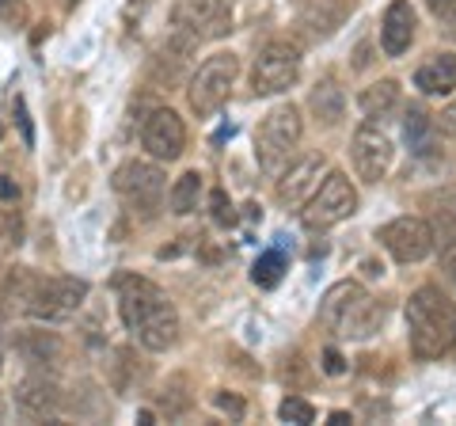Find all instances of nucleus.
Here are the masks:
<instances>
[{"mask_svg": "<svg viewBox=\"0 0 456 426\" xmlns=\"http://www.w3.org/2000/svg\"><path fill=\"white\" fill-rule=\"evenodd\" d=\"M118 293V312L122 324L134 332V339L152 354H164L179 343V312L171 305V297L156 286L152 278L141 274H118L114 282Z\"/></svg>", "mask_w": 456, "mask_h": 426, "instance_id": "nucleus-1", "label": "nucleus"}, {"mask_svg": "<svg viewBox=\"0 0 456 426\" xmlns=\"http://www.w3.org/2000/svg\"><path fill=\"white\" fill-rule=\"evenodd\" d=\"M407 343L422 362L456 350V301L437 286H419L407 297Z\"/></svg>", "mask_w": 456, "mask_h": 426, "instance_id": "nucleus-2", "label": "nucleus"}, {"mask_svg": "<svg viewBox=\"0 0 456 426\" xmlns=\"http://www.w3.org/2000/svg\"><path fill=\"white\" fill-rule=\"evenodd\" d=\"M320 324L338 339H369L380 332L384 324V305L369 293L362 282H335L320 301Z\"/></svg>", "mask_w": 456, "mask_h": 426, "instance_id": "nucleus-3", "label": "nucleus"}, {"mask_svg": "<svg viewBox=\"0 0 456 426\" xmlns=\"http://www.w3.org/2000/svg\"><path fill=\"white\" fill-rule=\"evenodd\" d=\"M301 137H305V119H301V107L297 103H278L270 107L259 130H255V156H259V168L270 176H278L289 156L301 149Z\"/></svg>", "mask_w": 456, "mask_h": 426, "instance_id": "nucleus-4", "label": "nucleus"}, {"mask_svg": "<svg viewBox=\"0 0 456 426\" xmlns=\"http://www.w3.org/2000/svg\"><path fill=\"white\" fill-rule=\"evenodd\" d=\"M88 297V282L84 278H69V274H53V278H38L27 290L23 301V316H31L38 324H61L69 316H77V308Z\"/></svg>", "mask_w": 456, "mask_h": 426, "instance_id": "nucleus-5", "label": "nucleus"}, {"mask_svg": "<svg viewBox=\"0 0 456 426\" xmlns=\"http://www.w3.org/2000/svg\"><path fill=\"white\" fill-rule=\"evenodd\" d=\"M240 77V58L232 50H221V53H209V58L198 65V73L191 77V88H187V103L198 119H209L228 103L232 95V84Z\"/></svg>", "mask_w": 456, "mask_h": 426, "instance_id": "nucleus-6", "label": "nucleus"}, {"mask_svg": "<svg viewBox=\"0 0 456 426\" xmlns=\"http://www.w3.org/2000/svg\"><path fill=\"white\" fill-rule=\"evenodd\" d=\"M354 213H358V191H354L350 176L346 172H327L320 179L316 194L301 206V221H305V229L323 233V229H335V225L354 217Z\"/></svg>", "mask_w": 456, "mask_h": 426, "instance_id": "nucleus-7", "label": "nucleus"}, {"mask_svg": "<svg viewBox=\"0 0 456 426\" xmlns=\"http://www.w3.org/2000/svg\"><path fill=\"white\" fill-rule=\"evenodd\" d=\"M301 80V50L285 38H270L251 65V92L255 95H281Z\"/></svg>", "mask_w": 456, "mask_h": 426, "instance_id": "nucleus-8", "label": "nucleus"}, {"mask_svg": "<svg viewBox=\"0 0 456 426\" xmlns=\"http://www.w3.org/2000/svg\"><path fill=\"white\" fill-rule=\"evenodd\" d=\"M232 31V12L224 0H175L171 8V35L202 46L209 38H224Z\"/></svg>", "mask_w": 456, "mask_h": 426, "instance_id": "nucleus-9", "label": "nucleus"}, {"mask_svg": "<svg viewBox=\"0 0 456 426\" xmlns=\"http://www.w3.org/2000/svg\"><path fill=\"white\" fill-rule=\"evenodd\" d=\"M110 187L134 213H145V217H152L164 202V172L149 160H126L114 172Z\"/></svg>", "mask_w": 456, "mask_h": 426, "instance_id": "nucleus-10", "label": "nucleus"}, {"mask_svg": "<svg viewBox=\"0 0 456 426\" xmlns=\"http://www.w3.org/2000/svg\"><path fill=\"white\" fill-rule=\"evenodd\" d=\"M350 160H354V172H358L362 183H380L384 176L392 172V160H395V145L392 137L380 130L377 122H362L354 130V141H350Z\"/></svg>", "mask_w": 456, "mask_h": 426, "instance_id": "nucleus-11", "label": "nucleus"}, {"mask_svg": "<svg viewBox=\"0 0 456 426\" xmlns=\"http://www.w3.org/2000/svg\"><path fill=\"white\" fill-rule=\"evenodd\" d=\"M380 236V244H384V251L392 255L395 263H403V266H411V263H422L426 255L434 251V229H430V221H422V217H395V221H388L384 229L377 233Z\"/></svg>", "mask_w": 456, "mask_h": 426, "instance_id": "nucleus-12", "label": "nucleus"}, {"mask_svg": "<svg viewBox=\"0 0 456 426\" xmlns=\"http://www.w3.org/2000/svg\"><path fill=\"white\" fill-rule=\"evenodd\" d=\"M141 149H145L156 164L179 160L183 149H187V126H183V119L171 107L152 111L145 126H141Z\"/></svg>", "mask_w": 456, "mask_h": 426, "instance_id": "nucleus-13", "label": "nucleus"}, {"mask_svg": "<svg viewBox=\"0 0 456 426\" xmlns=\"http://www.w3.org/2000/svg\"><path fill=\"white\" fill-rule=\"evenodd\" d=\"M12 400H16V411L23 419H46V415H53V411H57V404H61V389H57L53 373L31 365V373H23L16 381Z\"/></svg>", "mask_w": 456, "mask_h": 426, "instance_id": "nucleus-14", "label": "nucleus"}, {"mask_svg": "<svg viewBox=\"0 0 456 426\" xmlns=\"http://www.w3.org/2000/svg\"><path fill=\"white\" fill-rule=\"evenodd\" d=\"M323 156H305V160L289 164L285 172H278V202L285 209H301L312 194L320 187V176H323Z\"/></svg>", "mask_w": 456, "mask_h": 426, "instance_id": "nucleus-15", "label": "nucleus"}, {"mask_svg": "<svg viewBox=\"0 0 456 426\" xmlns=\"http://www.w3.org/2000/svg\"><path fill=\"white\" fill-rule=\"evenodd\" d=\"M354 12V0H305L301 12H297V27L308 35V38H331L338 35V27L350 20Z\"/></svg>", "mask_w": 456, "mask_h": 426, "instance_id": "nucleus-16", "label": "nucleus"}, {"mask_svg": "<svg viewBox=\"0 0 456 426\" xmlns=\"http://www.w3.org/2000/svg\"><path fill=\"white\" fill-rule=\"evenodd\" d=\"M415 31H419V16L411 8V0H392L380 16V46L388 58H403L415 42Z\"/></svg>", "mask_w": 456, "mask_h": 426, "instance_id": "nucleus-17", "label": "nucleus"}, {"mask_svg": "<svg viewBox=\"0 0 456 426\" xmlns=\"http://www.w3.org/2000/svg\"><path fill=\"white\" fill-rule=\"evenodd\" d=\"M415 88L422 95H430V99H445L456 92V53H430L422 65H419V73H415Z\"/></svg>", "mask_w": 456, "mask_h": 426, "instance_id": "nucleus-18", "label": "nucleus"}, {"mask_svg": "<svg viewBox=\"0 0 456 426\" xmlns=\"http://www.w3.org/2000/svg\"><path fill=\"white\" fill-rule=\"evenodd\" d=\"M308 111L320 126H327V130H335V126L346 119V92L338 88L335 77L316 80V88L308 92Z\"/></svg>", "mask_w": 456, "mask_h": 426, "instance_id": "nucleus-19", "label": "nucleus"}, {"mask_svg": "<svg viewBox=\"0 0 456 426\" xmlns=\"http://www.w3.org/2000/svg\"><path fill=\"white\" fill-rule=\"evenodd\" d=\"M399 103H403V92H399V80H392V77L373 80V84H369V88H362V95H358V107H362V115H365L369 122H380V119L395 115Z\"/></svg>", "mask_w": 456, "mask_h": 426, "instance_id": "nucleus-20", "label": "nucleus"}, {"mask_svg": "<svg viewBox=\"0 0 456 426\" xmlns=\"http://www.w3.org/2000/svg\"><path fill=\"white\" fill-rule=\"evenodd\" d=\"M20 354H23V358L27 362H31L35 369H57V365H61L65 362V343H61V339H57L53 332H23L20 335Z\"/></svg>", "mask_w": 456, "mask_h": 426, "instance_id": "nucleus-21", "label": "nucleus"}, {"mask_svg": "<svg viewBox=\"0 0 456 426\" xmlns=\"http://www.w3.org/2000/svg\"><path fill=\"white\" fill-rule=\"evenodd\" d=\"M198 198H202V172H183L175 183H171L167 206H171V213L187 217V213L198 209Z\"/></svg>", "mask_w": 456, "mask_h": 426, "instance_id": "nucleus-22", "label": "nucleus"}, {"mask_svg": "<svg viewBox=\"0 0 456 426\" xmlns=\"http://www.w3.org/2000/svg\"><path fill=\"white\" fill-rule=\"evenodd\" d=\"M434 119L426 115L422 107H411L407 111V122H403V134H407V141H411V149L415 152H430V145H434Z\"/></svg>", "mask_w": 456, "mask_h": 426, "instance_id": "nucleus-23", "label": "nucleus"}, {"mask_svg": "<svg viewBox=\"0 0 456 426\" xmlns=\"http://www.w3.org/2000/svg\"><path fill=\"white\" fill-rule=\"evenodd\" d=\"M281 274H285V255L278 248L263 251L259 259H255V266H251V282L255 286H263V290H274L281 282Z\"/></svg>", "mask_w": 456, "mask_h": 426, "instance_id": "nucleus-24", "label": "nucleus"}, {"mask_svg": "<svg viewBox=\"0 0 456 426\" xmlns=\"http://www.w3.org/2000/svg\"><path fill=\"white\" fill-rule=\"evenodd\" d=\"M278 419L305 426V422H316V407H312L305 396H285V400L278 404Z\"/></svg>", "mask_w": 456, "mask_h": 426, "instance_id": "nucleus-25", "label": "nucleus"}, {"mask_svg": "<svg viewBox=\"0 0 456 426\" xmlns=\"http://www.w3.org/2000/svg\"><path fill=\"white\" fill-rule=\"evenodd\" d=\"M434 248L441 251V271H445L449 286H456V229L445 233V236H437V240H434Z\"/></svg>", "mask_w": 456, "mask_h": 426, "instance_id": "nucleus-26", "label": "nucleus"}, {"mask_svg": "<svg viewBox=\"0 0 456 426\" xmlns=\"http://www.w3.org/2000/svg\"><path fill=\"white\" fill-rule=\"evenodd\" d=\"M16 119H20V130H23V145L31 149V145H35V130H31V115H27V103H23V95L16 99Z\"/></svg>", "mask_w": 456, "mask_h": 426, "instance_id": "nucleus-27", "label": "nucleus"}, {"mask_svg": "<svg viewBox=\"0 0 456 426\" xmlns=\"http://www.w3.org/2000/svg\"><path fill=\"white\" fill-rule=\"evenodd\" d=\"M426 8H430L441 23H452L456 20V0H426Z\"/></svg>", "mask_w": 456, "mask_h": 426, "instance_id": "nucleus-28", "label": "nucleus"}, {"mask_svg": "<svg viewBox=\"0 0 456 426\" xmlns=\"http://www.w3.org/2000/svg\"><path fill=\"white\" fill-rule=\"evenodd\" d=\"M213 404H217L221 411H228L232 419H244V400H236V396H224V392H217L213 396Z\"/></svg>", "mask_w": 456, "mask_h": 426, "instance_id": "nucleus-29", "label": "nucleus"}, {"mask_svg": "<svg viewBox=\"0 0 456 426\" xmlns=\"http://www.w3.org/2000/svg\"><path fill=\"white\" fill-rule=\"evenodd\" d=\"M323 369H327V373H331V377L346 373V362H342V354H338L335 347H327V350H323Z\"/></svg>", "mask_w": 456, "mask_h": 426, "instance_id": "nucleus-30", "label": "nucleus"}, {"mask_svg": "<svg viewBox=\"0 0 456 426\" xmlns=\"http://www.w3.org/2000/svg\"><path fill=\"white\" fill-rule=\"evenodd\" d=\"M213 217H217V225L232 221V206H224V191H213Z\"/></svg>", "mask_w": 456, "mask_h": 426, "instance_id": "nucleus-31", "label": "nucleus"}, {"mask_svg": "<svg viewBox=\"0 0 456 426\" xmlns=\"http://www.w3.org/2000/svg\"><path fill=\"white\" fill-rule=\"evenodd\" d=\"M441 126H445V130H452V134H456V99H452V103H449L445 111H441Z\"/></svg>", "mask_w": 456, "mask_h": 426, "instance_id": "nucleus-32", "label": "nucleus"}, {"mask_svg": "<svg viewBox=\"0 0 456 426\" xmlns=\"http://www.w3.org/2000/svg\"><path fill=\"white\" fill-rule=\"evenodd\" d=\"M4 236H8V213L0 209V240H4Z\"/></svg>", "mask_w": 456, "mask_h": 426, "instance_id": "nucleus-33", "label": "nucleus"}, {"mask_svg": "<svg viewBox=\"0 0 456 426\" xmlns=\"http://www.w3.org/2000/svg\"><path fill=\"white\" fill-rule=\"evenodd\" d=\"M12 4H16V0H0V16H4V12H8Z\"/></svg>", "mask_w": 456, "mask_h": 426, "instance_id": "nucleus-34", "label": "nucleus"}, {"mask_svg": "<svg viewBox=\"0 0 456 426\" xmlns=\"http://www.w3.org/2000/svg\"><path fill=\"white\" fill-rule=\"evenodd\" d=\"M0 365H4V332H0Z\"/></svg>", "mask_w": 456, "mask_h": 426, "instance_id": "nucleus-35", "label": "nucleus"}, {"mask_svg": "<svg viewBox=\"0 0 456 426\" xmlns=\"http://www.w3.org/2000/svg\"><path fill=\"white\" fill-rule=\"evenodd\" d=\"M80 4V0H65V8H77Z\"/></svg>", "mask_w": 456, "mask_h": 426, "instance_id": "nucleus-36", "label": "nucleus"}]
</instances>
